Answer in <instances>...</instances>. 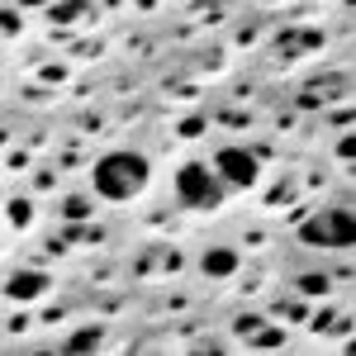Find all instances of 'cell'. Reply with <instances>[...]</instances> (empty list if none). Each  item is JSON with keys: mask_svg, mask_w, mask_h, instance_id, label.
I'll use <instances>...</instances> for the list:
<instances>
[{"mask_svg": "<svg viewBox=\"0 0 356 356\" xmlns=\"http://www.w3.org/2000/svg\"><path fill=\"white\" fill-rule=\"evenodd\" d=\"M62 214H67V219H86V214H90V204H86L81 195H67V200H62Z\"/></svg>", "mask_w": 356, "mask_h": 356, "instance_id": "obj_8", "label": "cell"}, {"mask_svg": "<svg viewBox=\"0 0 356 356\" xmlns=\"http://www.w3.org/2000/svg\"><path fill=\"white\" fill-rule=\"evenodd\" d=\"M100 337H105L100 328H86L76 337H67V352H90V347H100Z\"/></svg>", "mask_w": 356, "mask_h": 356, "instance_id": "obj_7", "label": "cell"}, {"mask_svg": "<svg viewBox=\"0 0 356 356\" xmlns=\"http://www.w3.org/2000/svg\"><path fill=\"white\" fill-rule=\"evenodd\" d=\"M300 243L309 247H328V252H347L356 243V219L347 209H318L300 223Z\"/></svg>", "mask_w": 356, "mask_h": 356, "instance_id": "obj_2", "label": "cell"}, {"mask_svg": "<svg viewBox=\"0 0 356 356\" xmlns=\"http://www.w3.org/2000/svg\"><path fill=\"white\" fill-rule=\"evenodd\" d=\"M43 290H48V275L43 271H15L5 280V295H10V300H38Z\"/></svg>", "mask_w": 356, "mask_h": 356, "instance_id": "obj_5", "label": "cell"}, {"mask_svg": "<svg viewBox=\"0 0 356 356\" xmlns=\"http://www.w3.org/2000/svg\"><path fill=\"white\" fill-rule=\"evenodd\" d=\"M19 5H24V10H33V5H53V0H19Z\"/></svg>", "mask_w": 356, "mask_h": 356, "instance_id": "obj_12", "label": "cell"}, {"mask_svg": "<svg viewBox=\"0 0 356 356\" xmlns=\"http://www.w3.org/2000/svg\"><path fill=\"white\" fill-rule=\"evenodd\" d=\"M10 219H15L19 228H24V223L33 219V204H29V200H15V204H10Z\"/></svg>", "mask_w": 356, "mask_h": 356, "instance_id": "obj_11", "label": "cell"}, {"mask_svg": "<svg viewBox=\"0 0 356 356\" xmlns=\"http://www.w3.org/2000/svg\"><path fill=\"white\" fill-rule=\"evenodd\" d=\"M257 171H261V162L252 157V147H219V157H214V176L238 186V191H247L257 181Z\"/></svg>", "mask_w": 356, "mask_h": 356, "instance_id": "obj_4", "label": "cell"}, {"mask_svg": "<svg viewBox=\"0 0 356 356\" xmlns=\"http://www.w3.org/2000/svg\"><path fill=\"white\" fill-rule=\"evenodd\" d=\"M95 191L100 200H114V204H124V200H134L143 186H147V157H138L129 147H119V152H105L100 162H95Z\"/></svg>", "mask_w": 356, "mask_h": 356, "instance_id": "obj_1", "label": "cell"}, {"mask_svg": "<svg viewBox=\"0 0 356 356\" xmlns=\"http://www.w3.org/2000/svg\"><path fill=\"white\" fill-rule=\"evenodd\" d=\"M200 266H204V275L223 280V275H233V271H238V252H233V247H209Z\"/></svg>", "mask_w": 356, "mask_h": 356, "instance_id": "obj_6", "label": "cell"}, {"mask_svg": "<svg viewBox=\"0 0 356 356\" xmlns=\"http://www.w3.org/2000/svg\"><path fill=\"white\" fill-rule=\"evenodd\" d=\"M81 10H86L81 0H72V5H53V19H57V24H67V19H76Z\"/></svg>", "mask_w": 356, "mask_h": 356, "instance_id": "obj_10", "label": "cell"}, {"mask_svg": "<svg viewBox=\"0 0 356 356\" xmlns=\"http://www.w3.org/2000/svg\"><path fill=\"white\" fill-rule=\"evenodd\" d=\"M176 195H181V204H191V209H214L223 200V186L204 162H186L176 171Z\"/></svg>", "mask_w": 356, "mask_h": 356, "instance_id": "obj_3", "label": "cell"}, {"mask_svg": "<svg viewBox=\"0 0 356 356\" xmlns=\"http://www.w3.org/2000/svg\"><path fill=\"white\" fill-rule=\"evenodd\" d=\"M304 295H328V275H300Z\"/></svg>", "mask_w": 356, "mask_h": 356, "instance_id": "obj_9", "label": "cell"}, {"mask_svg": "<svg viewBox=\"0 0 356 356\" xmlns=\"http://www.w3.org/2000/svg\"><path fill=\"white\" fill-rule=\"evenodd\" d=\"M0 143H5V138H0Z\"/></svg>", "mask_w": 356, "mask_h": 356, "instance_id": "obj_13", "label": "cell"}]
</instances>
